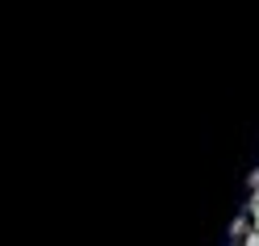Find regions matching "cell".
Segmentation results:
<instances>
[{"label": "cell", "mask_w": 259, "mask_h": 246, "mask_svg": "<svg viewBox=\"0 0 259 246\" xmlns=\"http://www.w3.org/2000/svg\"><path fill=\"white\" fill-rule=\"evenodd\" d=\"M247 246H259V234H251V238H247Z\"/></svg>", "instance_id": "2"}, {"label": "cell", "mask_w": 259, "mask_h": 246, "mask_svg": "<svg viewBox=\"0 0 259 246\" xmlns=\"http://www.w3.org/2000/svg\"><path fill=\"white\" fill-rule=\"evenodd\" d=\"M247 213H251V225H255V234H259V196H251V205H247Z\"/></svg>", "instance_id": "1"}]
</instances>
